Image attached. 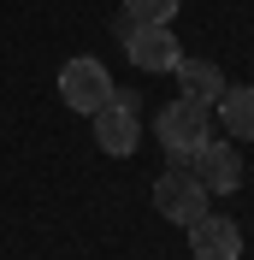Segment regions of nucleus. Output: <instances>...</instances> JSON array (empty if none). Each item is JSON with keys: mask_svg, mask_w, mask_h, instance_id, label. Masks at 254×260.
Returning a JSON list of instances; mask_svg holds the SVG:
<instances>
[{"mask_svg": "<svg viewBox=\"0 0 254 260\" xmlns=\"http://www.w3.org/2000/svg\"><path fill=\"white\" fill-rule=\"evenodd\" d=\"M154 136H160V148L172 154V166H189V160H195V148L213 136V107H201V101H183V95H177L172 107H160Z\"/></svg>", "mask_w": 254, "mask_h": 260, "instance_id": "obj_1", "label": "nucleus"}, {"mask_svg": "<svg viewBox=\"0 0 254 260\" xmlns=\"http://www.w3.org/2000/svg\"><path fill=\"white\" fill-rule=\"evenodd\" d=\"M59 101L71 107V113L95 118L101 107L112 101V71L95 59V53H83V59H65V71H59Z\"/></svg>", "mask_w": 254, "mask_h": 260, "instance_id": "obj_2", "label": "nucleus"}, {"mask_svg": "<svg viewBox=\"0 0 254 260\" xmlns=\"http://www.w3.org/2000/svg\"><path fill=\"white\" fill-rule=\"evenodd\" d=\"M207 201H213V195L201 189V178H195L189 166H172V172H160V183H154V207H160V219H172V225H195L207 213Z\"/></svg>", "mask_w": 254, "mask_h": 260, "instance_id": "obj_3", "label": "nucleus"}, {"mask_svg": "<svg viewBox=\"0 0 254 260\" xmlns=\"http://www.w3.org/2000/svg\"><path fill=\"white\" fill-rule=\"evenodd\" d=\"M124 53H130V65H136V71H148V77H172L177 59H183L172 24H136V30L124 36Z\"/></svg>", "mask_w": 254, "mask_h": 260, "instance_id": "obj_4", "label": "nucleus"}, {"mask_svg": "<svg viewBox=\"0 0 254 260\" xmlns=\"http://www.w3.org/2000/svg\"><path fill=\"white\" fill-rule=\"evenodd\" d=\"M136 107H142L136 95H118V89H112V101L95 113V142H101V154H112V160L136 154V136H142V124H136Z\"/></svg>", "mask_w": 254, "mask_h": 260, "instance_id": "obj_5", "label": "nucleus"}, {"mask_svg": "<svg viewBox=\"0 0 254 260\" xmlns=\"http://www.w3.org/2000/svg\"><path fill=\"white\" fill-rule=\"evenodd\" d=\"M189 172L201 178L207 195H231V189L242 183V154H237V142H231V136H207V142L195 148Z\"/></svg>", "mask_w": 254, "mask_h": 260, "instance_id": "obj_6", "label": "nucleus"}, {"mask_svg": "<svg viewBox=\"0 0 254 260\" xmlns=\"http://www.w3.org/2000/svg\"><path fill=\"white\" fill-rule=\"evenodd\" d=\"M189 231V254L195 260H242V231H237V219H225V213H213L207 207L195 225H183Z\"/></svg>", "mask_w": 254, "mask_h": 260, "instance_id": "obj_7", "label": "nucleus"}, {"mask_svg": "<svg viewBox=\"0 0 254 260\" xmlns=\"http://www.w3.org/2000/svg\"><path fill=\"white\" fill-rule=\"evenodd\" d=\"M213 113L225 118V136L231 142H254V83H225V95L213 101Z\"/></svg>", "mask_w": 254, "mask_h": 260, "instance_id": "obj_8", "label": "nucleus"}, {"mask_svg": "<svg viewBox=\"0 0 254 260\" xmlns=\"http://www.w3.org/2000/svg\"><path fill=\"white\" fill-rule=\"evenodd\" d=\"M177 89H183V101H201V107H213V101L225 95V71L213 59H177Z\"/></svg>", "mask_w": 254, "mask_h": 260, "instance_id": "obj_9", "label": "nucleus"}, {"mask_svg": "<svg viewBox=\"0 0 254 260\" xmlns=\"http://www.w3.org/2000/svg\"><path fill=\"white\" fill-rule=\"evenodd\" d=\"M124 12L136 24H172L177 18V0H124Z\"/></svg>", "mask_w": 254, "mask_h": 260, "instance_id": "obj_10", "label": "nucleus"}]
</instances>
